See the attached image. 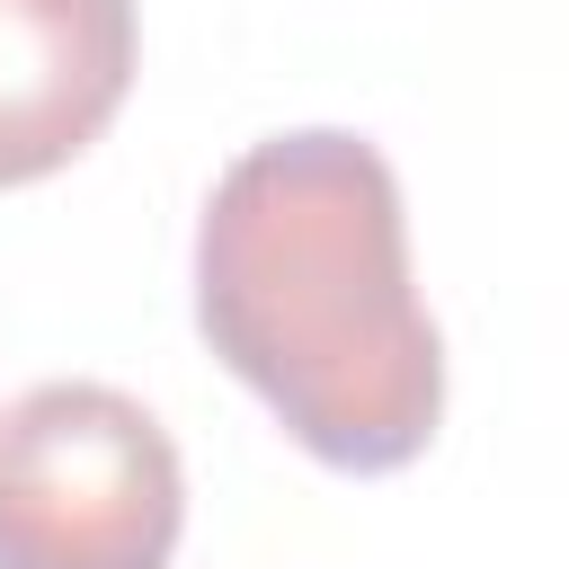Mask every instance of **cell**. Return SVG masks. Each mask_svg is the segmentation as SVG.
Returning a JSON list of instances; mask_svg holds the SVG:
<instances>
[{
	"label": "cell",
	"mask_w": 569,
	"mask_h": 569,
	"mask_svg": "<svg viewBox=\"0 0 569 569\" xmlns=\"http://www.w3.org/2000/svg\"><path fill=\"white\" fill-rule=\"evenodd\" d=\"M196 329L338 471H400L445 418V347L409 276L400 178L365 133H276L213 178Z\"/></svg>",
	"instance_id": "obj_1"
},
{
	"label": "cell",
	"mask_w": 569,
	"mask_h": 569,
	"mask_svg": "<svg viewBox=\"0 0 569 569\" xmlns=\"http://www.w3.org/2000/svg\"><path fill=\"white\" fill-rule=\"evenodd\" d=\"M187 471L116 382H36L0 409V569H169Z\"/></svg>",
	"instance_id": "obj_2"
},
{
	"label": "cell",
	"mask_w": 569,
	"mask_h": 569,
	"mask_svg": "<svg viewBox=\"0 0 569 569\" xmlns=\"http://www.w3.org/2000/svg\"><path fill=\"white\" fill-rule=\"evenodd\" d=\"M133 89V0H0V187L80 160Z\"/></svg>",
	"instance_id": "obj_3"
}]
</instances>
